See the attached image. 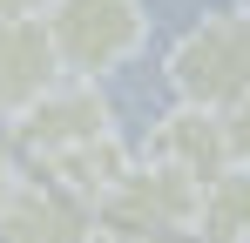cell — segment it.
I'll use <instances>...</instances> for the list:
<instances>
[{
  "mask_svg": "<svg viewBox=\"0 0 250 243\" xmlns=\"http://www.w3.org/2000/svg\"><path fill=\"white\" fill-rule=\"evenodd\" d=\"M169 88L183 108L230 115L250 95V7H216L189 20L183 40L169 47Z\"/></svg>",
  "mask_w": 250,
  "mask_h": 243,
  "instance_id": "6da1fadb",
  "label": "cell"
},
{
  "mask_svg": "<svg viewBox=\"0 0 250 243\" xmlns=\"http://www.w3.org/2000/svg\"><path fill=\"white\" fill-rule=\"evenodd\" d=\"M41 20H47V40H54L68 81L115 75L149 40V7L142 0H54Z\"/></svg>",
  "mask_w": 250,
  "mask_h": 243,
  "instance_id": "7a4b0ae2",
  "label": "cell"
},
{
  "mask_svg": "<svg viewBox=\"0 0 250 243\" xmlns=\"http://www.w3.org/2000/svg\"><path fill=\"white\" fill-rule=\"evenodd\" d=\"M196 202H203V182H196V176L135 156V169L95 202V223H102V237H115V243H135V237H196Z\"/></svg>",
  "mask_w": 250,
  "mask_h": 243,
  "instance_id": "3957f363",
  "label": "cell"
},
{
  "mask_svg": "<svg viewBox=\"0 0 250 243\" xmlns=\"http://www.w3.org/2000/svg\"><path fill=\"white\" fill-rule=\"evenodd\" d=\"M102 135H115V101L102 95V81H61L27 122H14V142H21V156L34 169L75 156L88 142H102Z\"/></svg>",
  "mask_w": 250,
  "mask_h": 243,
  "instance_id": "277c9868",
  "label": "cell"
},
{
  "mask_svg": "<svg viewBox=\"0 0 250 243\" xmlns=\"http://www.w3.org/2000/svg\"><path fill=\"white\" fill-rule=\"evenodd\" d=\"M61 81L68 75L47 40V20H0V122H27Z\"/></svg>",
  "mask_w": 250,
  "mask_h": 243,
  "instance_id": "5b68a950",
  "label": "cell"
},
{
  "mask_svg": "<svg viewBox=\"0 0 250 243\" xmlns=\"http://www.w3.org/2000/svg\"><path fill=\"white\" fill-rule=\"evenodd\" d=\"M0 243H108L95 209L54 182H14V196L0 202Z\"/></svg>",
  "mask_w": 250,
  "mask_h": 243,
  "instance_id": "8992f818",
  "label": "cell"
},
{
  "mask_svg": "<svg viewBox=\"0 0 250 243\" xmlns=\"http://www.w3.org/2000/svg\"><path fill=\"white\" fill-rule=\"evenodd\" d=\"M149 162H169V169H183V176H196V182L223 176V169H230V128H223V115L176 101V108L156 115V128H149Z\"/></svg>",
  "mask_w": 250,
  "mask_h": 243,
  "instance_id": "52a82bcc",
  "label": "cell"
},
{
  "mask_svg": "<svg viewBox=\"0 0 250 243\" xmlns=\"http://www.w3.org/2000/svg\"><path fill=\"white\" fill-rule=\"evenodd\" d=\"M196 237H203V243H250V169H244V162H230L223 176L203 182Z\"/></svg>",
  "mask_w": 250,
  "mask_h": 243,
  "instance_id": "ba28073f",
  "label": "cell"
},
{
  "mask_svg": "<svg viewBox=\"0 0 250 243\" xmlns=\"http://www.w3.org/2000/svg\"><path fill=\"white\" fill-rule=\"evenodd\" d=\"M223 128H230V162H244V169H250V95L223 115Z\"/></svg>",
  "mask_w": 250,
  "mask_h": 243,
  "instance_id": "9c48e42d",
  "label": "cell"
},
{
  "mask_svg": "<svg viewBox=\"0 0 250 243\" xmlns=\"http://www.w3.org/2000/svg\"><path fill=\"white\" fill-rule=\"evenodd\" d=\"M54 0H0V20H41Z\"/></svg>",
  "mask_w": 250,
  "mask_h": 243,
  "instance_id": "30bf717a",
  "label": "cell"
},
{
  "mask_svg": "<svg viewBox=\"0 0 250 243\" xmlns=\"http://www.w3.org/2000/svg\"><path fill=\"white\" fill-rule=\"evenodd\" d=\"M14 182H21V176H14V142H0V202L14 196Z\"/></svg>",
  "mask_w": 250,
  "mask_h": 243,
  "instance_id": "8fae6325",
  "label": "cell"
},
{
  "mask_svg": "<svg viewBox=\"0 0 250 243\" xmlns=\"http://www.w3.org/2000/svg\"><path fill=\"white\" fill-rule=\"evenodd\" d=\"M135 243H203V237H135Z\"/></svg>",
  "mask_w": 250,
  "mask_h": 243,
  "instance_id": "7c38bea8",
  "label": "cell"
}]
</instances>
